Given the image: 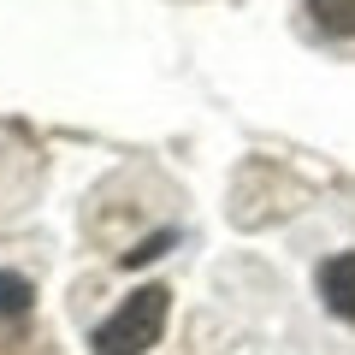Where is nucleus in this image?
I'll use <instances>...</instances> for the list:
<instances>
[{
    "label": "nucleus",
    "mask_w": 355,
    "mask_h": 355,
    "mask_svg": "<svg viewBox=\"0 0 355 355\" xmlns=\"http://www.w3.org/2000/svg\"><path fill=\"white\" fill-rule=\"evenodd\" d=\"M166 314H172V291L166 284H142V291L125 296V308H119L113 320H101L95 326V355H142L160 343L166 331Z\"/></svg>",
    "instance_id": "1"
},
{
    "label": "nucleus",
    "mask_w": 355,
    "mask_h": 355,
    "mask_svg": "<svg viewBox=\"0 0 355 355\" xmlns=\"http://www.w3.org/2000/svg\"><path fill=\"white\" fill-rule=\"evenodd\" d=\"M314 291H320V302H326L331 320H349V326H355V249H343V254H331V261H320Z\"/></svg>",
    "instance_id": "2"
},
{
    "label": "nucleus",
    "mask_w": 355,
    "mask_h": 355,
    "mask_svg": "<svg viewBox=\"0 0 355 355\" xmlns=\"http://www.w3.org/2000/svg\"><path fill=\"white\" fill-rule=\"evenodd\" d=\"M308 18L326 36H355V0H308Z\"/></svg>",
    "instance_id": "3"
},
{
    "label": "nucleus",
    "mask_w": 355,
    "mask_h": 355,
    "mask_svg": "<svg viewBox=\"0 0 355 355\" xmlns=\"http://www.w3.org/2000/svg\"><path fill=\"white\" fill-rule=\"evenodd\" d=\"M30 279H18V272H0V320H24L30 314Z\"/></svg>",
    "instance_id": "4"
},
{
    "label": "nucleus",
    "mask_w": 355,
    "mask_h": 355,
    "mask_svg": "<svg viewBox=\"0 0 355 355\" xmlns=\"http://www.w3.org/2000/svg\"><path fill=\"white\" fill-rule=\"evenodd\" d=\"M172 243H178V231L166 225V231H154V237H142L137 249H125V254H119V261H125V266H142V261H154V254H166V249H172Z\"/></svg>",
    "instance_id": "5"
}]
</instances>
